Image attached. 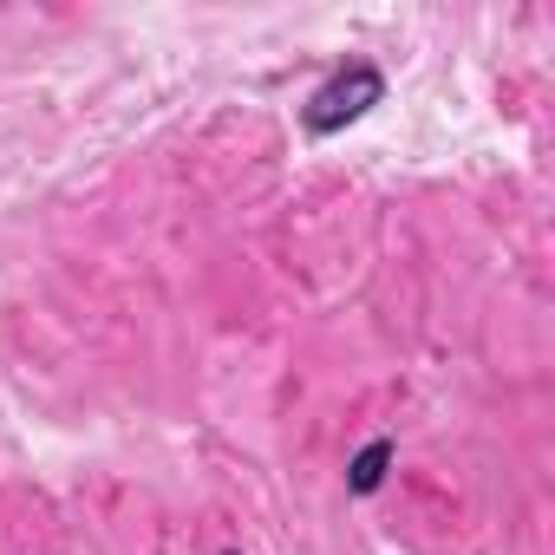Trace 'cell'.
<instances>
[{
    "instance_id": "1",
    "label": "cell",
    "mask_w": 555,
    "mask_h": 555,
    "mask_svg": "<svg viewBox=\"0 0 555 555\" xmlns=\"http://www.w3.org/2000/svg\"><path fill=\"white\" fill-rule=\"evenodd\" d=\"M386 99V79H379V66H347V73H334L321 92H314V105H308V131H340V125H353V118H366L373 105Z\"/></svg>"
},
{
    "instance_id": "2",
    "label": "cell",
    "mask_w": 555,
    "mask_h": 555,
    "mask_svg": "<svg viewBox=\"0 0 555 555\" xmlns=\"http://www.w3.org/2000/svg\"><path fill=\"white\" fill-rule=\"evenodd\" d=\"M386 464H392V444H366V451L353 457V490H360V496H373V490H379V477H386Z\"/></svg>"
}]
</instances>
